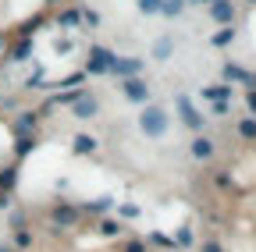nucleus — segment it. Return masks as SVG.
<instances>
[{"mask_svg": "<svg viewBox=\"0 0 256 252\" xmlns=\"http://www.w3.org/2000/svg\"><path fill=\"white\" fill-rule=\"evenodd\" d=\"M28 50H32V43H28V39H22V43L14 46V53H11V60H25V57H28Z\"/></svg>", "mask_w": 256, "mask_h": 252, "instance_id": "f3484780", "label": "nucleus"}, {"mask_svg": "<svg viewBox=\"0 0 256 252\" xmlns=\"http://www.w3.org/2000/svg\"><path fill=\"white\" fill-rule=\"evenodd\" d=\"M246 107H249V114H256V89H249V96H246Z\"/></svg>", "mask_w": 256, "mask_h": 252, "instance_id": "b1692460", "label": "nucleus"}, {"mask_svg": "<svg viewBox=\"0 0 256 252\" xmlns=\"http://www.w3.org/2000/svg\"><path fill=\"white\" fill-rule=\"evenodd\" d=\"M249 4H256V0H249Z\"/></svg>", "mask_w": 256, "mask_h": 252, "instance_id": "c756f323", "label": "nucleus"}, {"mask_svg": "<svg viewBox=\"0 0 256 252\" xmlns=\"http://www.w3.org/2000/svg\"><path fill=\"white\" fill-rule=\"evenodd\" d=\"M96 114H100V103H96L92 96H78L75 100V117L86 121V117H96Z\"/></svg>", "mask_w": 256, "mask_h": 252, "instance_id": "0eeeda50", "label": "nucleus"}, {"mask_svg": "<svg viewBox=\"0 0 256 252\" xmlns=\"http://www.w3.org/2000/svg\"><path fill=\"white\" fill-rule=\"evenodd\" d=\"M174 103H178V114H182V121L188 124V128H203V117H200V110H196V107H192V100H188V96H182V92H178Z\"/></svg>", "mask_w": 256, "mask_h": 252, "instance_id": "7ed1b4c3", "label": "nucleus"}, {"mask_svg": "<svg viewBox=\"0 0 256 252\" xmlns=\"http://www.w3.org/2000/svg\"><path fill=\"white\" fill-rule=\"evenodd\" d=\"M78 21H82V14H78V11H64V14L57 18V25H60V28H75Z\"/></svg>", "mask_w": 256, "mask_h": 252, "instance_id": "2eb2a0df", "label": "nucleus"}, {"mask_svg": "<svg viewBox=\"0 0 256 252\" xmlns=\"http://www.w3.org/2000/svg\"><path fill=\"white\" fill-rule=\"evenodd\" d=\"M160 11H164V14H182L185 11V0H160Z\"/></svg>", "mask_w": 256, "mask_h": 252, "instance_id": "ddd939ff", "label": "nucleus"}, {"mask_svg": "<svg viewBox=\"0 0 256 252\" xmlns=\"http://www.w3.org/2000/svg\"><path fill=\"white\" fill-rule=\"evenodd\" d=\"M32 146H36V139H28V135H22V139H18V156H25V153H28Z\"/></svg>", "mask_w": 256, "mask_h": 252, "instance_id": "412c9836", "label": "nucleus"}, {"mask_svg": "<svg viewBox=\"0 0 256 252\" xmlns=\"http://www.w3.org/2000/svg\"><path fill=\"white\" fill-rule=\"evenodd\" d=\"M139 68H142V60H124V57H114V64H110V71L121 78H136Z\"/></svg>", "mask_w": 256, "mask_h": 252, "instance_id": "423d86ee", "label": "nucleus"}, {"mask_svg": "<svg viewBox=\"0 0 256 252\" xmlns=\"http://www.w3.org/2000/svg\"><path fill=\"white\" fill-rule=\"evenodd\" d=\"M121 231V224H114V220H107V224H104V235H118Z\"/></svg>", "mask_w": 256, "mask_h": 252, "instance_id": "393cba45", "label": "nucleus"}, {"mask_svg": "<svg viewBox=\"0 0 256 252\" xmlns=\"http://www.w3.org/2000/svg\"><path fill=\"white\" fill-rule=\"evenodd\" d=\"M14 185V171H4V174H0V188H11Z\"/></svg>", "mask_w": 256, "mask_h": 252, "instance_id": "5701e85b", "label": "nucleus"}, {"mask_svg": "<svg viewBox=\"0 0 256 252\" xmlns=\"http://www.w3.org/2000/svg\"><path fill=\"white\" fill-rule=\"evenodd\" d=\"M203 252H220V245H217V242H206V245H203Z\"/></svg>", "mask_w": 256, "mask_h": 252, "instance_id": "bb28decb", "label": "nucleus"}, {"mask_svg": "<svg viewBox=\"0 0 256 252\" xmlns=\"http://www.w3.org/2000/svg\"><path fill=\"white\" fill-rule=\"evenodd\" d=\"M92 149H96L92 135H75V153H92Z\"/></svg>", "mask_w": 256, "mask_h": 252, "instance_id": "4468645a", "label": "nucleus"}, {"mask_svg": "<svg viewBox=\"0 0 256 252\" xmlns=\"http://www.w3.org/2000/svg\"><path fill=\"white\" fill-rule=\"evenodd\" d=\"M75 220H78V210H75V206H57V210H54V224H64V228H72Z\"/></svg>", "mask_w": 256, "mask_h": 252, "instance_id": "6e6552de", "label": "nucleus"}, {"mask_svg": "<svg viewBox=\"0 0 256 252\" xmlns=\"http://www.w3.org/2000/svg\"><path fill=\"white\" fill-rule=\"evenodd\" d=\"M210 14H214V21H220V25H232V21H235V7H232V0H214Z\"/></svg>", "mask_w": 256, "mask_h": 252, "instance_id": "39448f33", "label": "nucleus"}, {"mask_svg": "<svg viewBox=\"0 0 256 252\" xmlns=\"http://www.w3.org/2000/svg\"><path fill=\"white\" fill-rule=\"evenodd\" d=\"M0 252H11V249H4V245H0Z\"/></svg>", "mask_w": 256, "mask_h": 252, "instance_id": "c85d7f7f", "label": "nucleus"}, {"mask_svg": "<svg viewBox=\"0 0 256 252\" xmlns=\"http://www.w3.org/2000/svg\"><path fill=\"white\" fill-rule=\"evenodd\" d=\"M192 156H196V160H206V156H214V142H210L206 135L192 139Z\"/></svg>", "mask_w": 256, "mask_h": 252, "instance_id": "1a4fd4ad", "label": "nucleus"}, {"mask_svg": "<svg viewBox=\"0 0 256 252\" xmlns=\"http://www.w3.org/2000/svg\"><path fill=\"white\" fill-rule=\"evenodd\" d=\"M139 11L142 14H160V0H139Z\"/></svg>", "mask_w": 256, "mask_h": 252, "instance_id": "a211bd4d", "label": "nucleus"}, {"mask_svg": "<svg viewBox=\"0 0 256 252\" xmlns=\"http://www.w3.org/2000/svg\"><path fill=\"white\" fill-rule=\"evenodd\" d=\"M139 128L150 135V139H160L168 132V114L160 110V107H146L142 114H139Z\"/></svg>", "mask_w": 256, "mask_h": 252, "instance_id": "f257e3e1", "label": "nucleus"}, {"mask_svg": "<svg viewBox=\"0 0 256 252\" xmlns=\"http://www.w3.org/2000/svg\"><path fill=\"white\" fill-rule=\"evenodd\" d=\"M171 50H174V43H171V39H156L153 57H156V60H168V57H171Z\"/></svg>", "mask_w": 256, "mask_h": 252, "instance_id": "f8f14e48", "label": "nucleus"}, {"mask_svg": "<svg viewBox=\"0 0 256 252\" xmlns=\"http://www.w3.org/2000/svg\"><path fill=\"white\" fill-rule=\"evenodd\" d=\"M28 128H36V114H22L18 117V132H28Z\"/></svg>", "mask_w": 256, "mask_h": 252, "instance_id": "6ab92c4d", "label": "nucleus"}, {"mask_svg": "<svg viewBox=\"0 0 256 252\" xmlns=\"http://www.w3.org/2000/svg\"><path fill=\"white\" fill-rule=\"evenodd\" d=\"M232 39H235V28H224V32H217V36H214V43H217V46L232 43Z\"/></svg>", "mask_w": 256, "mask_h": 252, "instance_id": "aec40b11", "label": "nucleus"}, {"mask_svg": "<svg viewBox=\"0 0 256 252\" xmlns=\"http://www.w3.org/2000/svg\"><path fill=\"white\" fill-rule=\"evenodd\" d=\"M224 78L228 82H252V75L246 68H238V64H224Z\"/></svg>", "mask_w": 256, "mask_h": 252, "instance_id": "9d476101", "label": "nucleus"}, {"mask_svg": "<svg viewBox=\"0 0 256 252\" xmlns=\"http://www.w3.org/2000/svg\"><path fill=\"white\" fill-rule=\"evenodd\" d=\"M124 252H146V249H142V242H128V245H124Z\"/></svg>", "mask_w": 256, "mask_h": 252, "instance_id": "a878e982", "label": "nucleus"}, {"mask_svg": "<svg viewBox=\"0 0 256 252\" xmlns=\"http://www.w3.org/2000/svg\"><path fill=\"white\" fill-rule=\"evenodd\" d=\"M110 64H114V53H110L107 46H92L86 71H89V75H104V71H110Z\"/></svg>", "mask_w": 256, "mask_h": 252, "instance_id": "f03ea898", "label": "nucleus"}, {"mask_svg": "<svg viewBox=\"0 0 256 252\" xmlns=\"http://www.w3.org/2000/svg\"><path fill=\"white\" fill-rule=\"evenodd\" d=\"M238 135H242V139H249V142H256V117H249V121H242V124H238Z\"/></svg>", "mask_w": 256, "mask_h": 252, "instance_id": "dca6fc26", "label": "nucleus"}, {"mask_svg": "<svg viewBox=\"0 0 256 252\" xmlns=\"http://www.w3.org/2000/svg\"><path fill=\"white\" fill-rule=\"evenodd\" d=\"M78 14H82V21H86V25H100V14L89 11V7H86V11H78Z\"/></svg>", "mask_w": 256, "mask_h": 252, "instance_id": "4be33fe9", "label": "nucleus"}, {"mask_svg": "<svg viewBox=\"0 0 256 252\" xmlns=\"http://www.w3.org/2000/svg\"><path fill=\"white\" fill-rule=\"evenodd\" d=\"M121 89H124V96L132 100V103H146V100H150V85H146L142 78H124Z\"/></svg>", "mask_w": 256, "mask_h": 252, "instance_id": "20e7f679", "label": "nucleus"}, {"mask_svg": "<svg viewBox=\"0 0 256 252\" xmlns=\"http://www.w3.org/2000/svg\"><path fill=\"white\" fill-rule=\"evenodd\" d=\"M4 46H8V39H4V32H0V50H4Z\"/></svg>", "mask_w": 256, "mask_h": 252, "instance_id": "cd10ccee", "label": "nucleus"}, {"mask_svg": "<svg viewBox=\"0 0 256 252\" xmlns=\"http://www.w3.org/2000/svg\"><path fill=\"white\" fill-rule=\"evenodd\" d=\"M232 96V85H210V89H203V100H228Z\"/></svg>", "mask_w": 256, "mask_h": 252, "instance_id": "9b49d317", "label": "nucleus"}]
</instances>
